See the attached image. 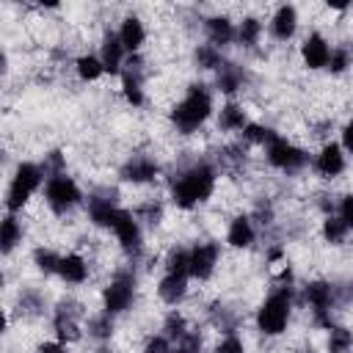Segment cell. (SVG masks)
I'll return each mask as SVG.
<instances>
[{
	"label": "cell",
	"instance_id": "obj_1",
	"mask_svg": "<svg viewBox=\"0 0 353 353\" xmlns=\"http://www.w3.org/2000/svg\"><path fill=\"white\" fill-rule=\"evenodd\" d=\"M215 168L204 160L182 168L174 182H171V201L179 207V210H193L199 207L201 201H207L215 190Z\"/></svg>",
	"mask_w": 353,
	"mask_h": 353
},
{
	"label": "cell",
	"instance_id": "obj_2",
	"mask_svg": "<svg viewBox=\"0 0 353 353\" xmlns=\"http://www.w3.org/2000/svg\"><path fill=\"white\" fill-rule=\"evenodd\" d=\"M212 113V94L207 85L193 83L188 88V94L176 102V108L171 110V121L182 135H190L193 130H199Z\"/></svg>",
	"mask_w": 353,
	"mask_h": 353
},
{
	"label": "cell",
	"instance_id": "obj_3",
	"mask_svg": "<svg viewBox=\"0 0 353 353\" xmlns=\"http://www.w3.org/2000/svg\"><path fill=\"white\" fill-rule=\"evenodd\" d=\"M41 182H47L44 171H41V163H19L14 168V176H11V185H8V193H6V210L8 212H19L28 199L41 188Z\"/></svg>",
	"mask_w": 353,
	"mask_h": 353
},
{
	"label": "cell",
	"instance_id": "obj_4",
	"mask_svg": "<svg viewBox=\"0 0 353 353\" xmlns=\"http://www.w3.org/2000/svg\"><path fill=\"white\" fill-rule=\"evenodd\" d=\"M290 312H292L290 290H287V287L273 290V292L262 301V306H259V312H256V325H259V331L268 334V336L284 334V328H287V323H290Z\"/></svg>",
	"mask_w": 353,
	"mask_h": 353
},
{
	"label": "cell",
	"instance_id": "obj_5",
	"mask_svg": "<svg viewBox=\"0 0 353 353\" xmlns=\"http://www.w3.org/2000/svg\"><path fill=\"white\" fill-rule=\"evenodd\" d=\"M44 199H47V204H50L52 212L63 215V212L74 210L83 201V193H80L77 182L69 174H58V176H50L44 182Z\"/></svg>",
	"mask_w": 353,
	"mask_h": 353
},
{
	"label": "cell",
	"instance_id": "obj_6",
	"mask_svg": "<svg viewBox=\"0 0 353 353\" xmlns=\"http://www.w3.org/2000/svg\"><path fill=\"white\" fill-rule=\"evenodd\" d=\"M132 301H135V276L130 270H119L102 292V306L108 314H121L132 306Z\"/></svg>",
	"mask_w": 353,
	"mask_h": 353
},
{
	"label": "cell",
	"instance_id": "obj_7",
	"mask_svg": "<svg viewBox=\"0 0 353 353\" xmlns=\"http://www.w3.org/2000/svg\"><path fill=\"white\" fill-rule=\"evenodd\" d=\"M265 154H268V163H270L273 168L287 171V174L301 171V168L309 163V154H306L301 146H295V143H290L287 138H281V135H279L273 143L265 146Z\"/></svg>",
	"mask_w": 353,
	"mask_h": 353
},
{
	"label": "cell",
	"instance_id": "obj_8",
	"mask_svg": "<svg viewBox=\"0 0 353 353\" xmlns=\"http://www.w3.org/2000/svg\"><path fill=\"white\" fill-rule=\"evenodd\" d=\"M303 298H306V303H309V309H312V314H314V323H317V325H325V328H331L334 287H331L328 281H323V279H317V281H309V284L303 287Z\"/></svg>",
	"mask_w": 353,
	"mask_h": 353
},
{
	"label": "cell",
	"instance_id": "obj_9",
	"mask_svg": "<svg viewBox=\"0 0 353 353\" xmlns=\"http://www.w3.org/2000/svg\"><path fill=\"white\" fill-rule=\"evenodd\" d=\"M80 320H83V306L72 298L61 301L55 314H52V328L58 342H74L80 339Z\"/></svg>",
	"mask_w": 353,
	"mask_h": 353
},
{
	"label": "cell",
	"instance_id": "obj_10",
	"mask_svg": "<svg viewBox=\"0 0 353 353\" xmlns=\"http://www.w3.org/2000/svg\"><path fill=\"white\" fill-rule=\"evenodd\" d=\"M121 91H124V99L130 105H143V58L135 52L124 61V69H121Z\"/></svg>",
	"mask_w": 353,
	"mask_h": 353
},
{
	"label": "cell",
	"instance_id": "obj_11",
	"mask_svg": "<svg viewBox=\"0 0 353 353\" xmlns=\"http://www.w3.org/2000/svg\"><path fill=\"white\" fill-rule=\"evenodd\" d=\"M113 232H116L121 248H124L130 256H138V254H141V248H143V234H141L138 218H135L130 210H119L116 223H113Z\"/></svg>",
	"mask_w": 353,
	"mask_h": 353
},
{
	"label": "cell",
	"instance_id": "obj_12",
	"mask_svg": "<svg viewBox=\"0 0 353 353\" xmlns=\"http://www.w3.org/2000/svg\"><path fill=\"white\" fill-rule=\"evenodd\" d=\"M119 204H116V193L113 190H97L88 196V215L97 226H105V229H113L116 223V215H119Z\"/></svg>",
	"mask_w": 353,
	"mask_h": 353
},
{
	"label": "cell",
	"instance_id": "obj_13",
	"mask_svg": "<svg viewBox=\"0 0 353 353\" xmlns=\"http://www.w3.org/2000/svg\"><path fill=\"white\" fill-rule=\"evenodd\" d=\"M218 243L207 240V243H196L190 248V276L199 279V281H207L212 273H215V265H218Z\"/></svg>",
	"mask_w": 353,
	"mask_h": 353
},
{
	"label": "cell",
	"instance_id": "obj_14",
	"mask_svg": "<svg viewBox=\"0 0 353 353\" xmlns=\"http://www.w3.org/2000/svg\"><path fill=\"white\" fill-rule=\"evenodd\" d=\"M121 179L124 182H132V185H143V182H152L157 174H160V165L146 157V154H132L124 165H121Z\"/></svg>",
	"mask_w": 353,
	"mask_h": 353
},
{
	"label": "cell",
	"instance_id": "obj_15",
	"mask_svg": "<svg viewBox=\"0 0 353 353\" xmlns=\"http://www.w3.org/2000/svg\"><path fill=\"white\" fill-rule=\"evenodd\" d=\"M301 58L309 69H325L328 58H331V47L325 41V36L323 33H309L301 44Z\"/></svg>",
	"mask_w": 353,
	"mask_h": 353
},
{
	"label": "cell",
	"instance_id": "obj_16",
	"mask_svg": "<svg viewBox=\"0 0 353 353\" xmlns=\"http://www.w3.org/2000/svg\"><path fill=\"white\" fill-rule=\"evenodd\" d=\"M314 171L323 176V179H334L345 171V149L336 146V143H325L320 149V154L314 157Z\"/></svg>",
	"mask_w": 353,
	"mask_h": 353
},
{
	"label": "cell",
	"instance_id": "obj_17",
	"mask_svg": "<svg viewBox=\"0 0 353 353\" xmlns=\"http://www.w3.org/2000/svg\"><path fill=\"white\" fill-rule=\"evenodd\" d=\"M124 44H121V39H119V33H105V39H102V50H99V58H102V63H105V72H110V74H121V66H124Z\"/></svg>",
	"mask_w": 353,
	"mask_h": 353
},
{
	"label": "cell",
	"instance_id": "obj_18",
	"mask_svg": "<svg viewBox=\"0 0 353 353\" xmlns=\"http://www.w3.org/2000/svg\"><path fill=\"white\" fill-rule=\"evenodd\" d=\"M295 30H298V11H295V6H290V3L279 6L273 19H270V33L279 41H287V39L295 36Z\"/></svg>",
	"mask_w": 353,
	"mask_h": 353
},
{
	"label": "cell",
	"instance_id": "obj_19",
	"mask_svg": "<svg viewBox=\"0 0 353 353\" xmlns=\"http://www.w3.org/2000/svg\"><path fill=\"white\" fill-rule=\"evenodd\" d=\"M204 30H207L210 44L218 47V50L226 47L232 39H237V30H234V25H232L229 17H207L204 19Z\"/></svg>",
	"mask_w": 353,
	"mask_h": 353
},
{
	"label": "cell",
	"instance_id": "obj_20",
	"mask_svg": "<svg viewBox=\"0 0 353 353\" xmlns=\"http://www.w3.org/2000/svg\"><path fill=\"white\" fill-rule=\"evenodd\" d=\"M254 240H256L254 221H251L248 215H237V218H232L229 232H226V243H229L232 248H248Z\"/></svg>",
	"mask_w": 353,
	"mask_h": 353
},
{
	"label": "cell",
	"instance_id": "obj_21",
	"mask_svg": "<svg viewBox=\"0 0 353 353\" xmlns=\"http://www.w3.org/2000/svg\"><path fill=\"white\" fill-rule=\"evenodd\" d=\"M119 39H121V44H124V50L130 52V55H135L138 50H141V44H143V39H146V28H143V22L138 19V17H124L121 19V28H119Z\"/></svg>",
	"mask_w": 353,
	"mask_h": 353
},
{
	"label": "cell",
	"instance_id": "obj_22",
	"mask_svg": "<svg viewBox=\"0 0 353 353\" xmlns=\"http://www.w3.org/2000/svg\"><path fill=\"white\" fill-rule=\"evenodd\" d=\"M58 276H61L66 284H83V281L88 279V262H85L80 254H66V256H61Z\"/></svg>",
	"mask_w": 353,
	"mask_h": 353
},
{
	"label": "cell",
	"instance_id": "obj_23",
	"mask_svg": "<svg viewBox=\"0 0 353 353\" xmlns=\"http://www.w3.org/2000/svg\"><path fill=\"white\" fill-rule=\"evenodd\" d=\"M157 295L168 303V306H176L185 295H188V276H171L165 273L157 284Z\"/></svg>",
	"mask_w": 353,
	"mask_h": 353
},
{
	"label": "cell",
	"instance_id": "obj_24",
	"mask_svg": "<svg viewBox=\"0 0 353 353\" xmlns=\"http://www.w3.org/2000/svg\"><path fill=\"white\" fill-rule=\"evenodd\" d=\"M218 127L223 132H243L248 127V119H245V110L237 105V102H226L218 113Z\"/></svg>",
	"mask_w": 353,
	"mask_h": 353
},
{
	"label": "cell",
	"instance_id": "obj_25",
	"mask_svg": "<svg viewBox=\"0 0 353 353\" xmlns=\"http://www.w3.org/2000/svg\"><path fill=\"white\" fill-rule=\"evenodd\" d=\"M19 243H22V223L17 221L14 212H8L3 218V226H0V251L8 256Z\"/></svg>",
	"mask_w": 353,
	"mask_h": 353
},
{
	"label": "cell",
	"instance_id": "obj_26",
	"mask_svg": "<svg viewBox=\"0 0 353 353\" xmlns=\"http://www.w3.org/2000/svg\"><path fill=\"white\" fill-rule=\"evenodd\" d=\"M243 83H245V72H243L237 63H223V66L218 69V80H215L218 91H223V94H234V91L243 88Z\"/></svg>",
	"mask_w": 353,
	"mask_h": 353
},
{
	"label": "cell",
	"instance_id": "obj_27",
	"mask_svg": "<svg viewBox=\"0 0 353 353\" xmlns=\"http://www.w3.org/2000/svg\"><path fill=\"white\" fill-rule=\"evenodd\" d=\"M74 69H77V77L83 83H94V80H99L105 74V63H102L99 55H80L74 61Z\"/></svg>",
	"mask_w": 353,
	"mask_h": 353
},
{
	"label": "cell",
	"instance_id": "obj_28",
	"mask_svg": "<svg viewBox=\"0 0 353 353\" xmlns=\"http://www.w3.org/2000/svg\"><path fill=\"white\" fill-rule=\"evenodd\" d=\"M165 273L190 276V248H171L165 256Z\"/></svg>",
	"mask_w": 353,
	"mask_h": 353
},
{
	"label": "cell",
	"instance_id": "obj_29",
	"mask_svg": "<svg viewBox=\"0 0 353 353\" xmlns=\"http://www.w3.org/2000/svg\"><path fill=\"white\" fill-rule=\"evenodd\" d=\"M353 350V331L345 325L328 328V353H350Z\"/></svg>",
	"mask_w": 353,
	"mask_h": 353
},
{
	"label": "cell",
	"instance_id": "obj_30",
	"mask_svg": "<svg viewBox=\"0 0 353 353\" xmlns=\"http://www.w3.org/2000/svg\"><path fill=\"white\" fill-rule=\"evenodd\" d=\"M188 334H190V328H188L185 317H182L179 312H168V314H165V323H163V336H168L171 342L179 345Z\"/></svg>",
	"mask_w": 353,
	"mask_h": 353
},
{
	"label": "cell",
	"instance_id": "obj_31",
	"mask_svg": "<svg viewBox=\"0 0 353 353\" xmlns=\"http://www.w3.org/2000/svg\"><path fill=\"white\" fill-rule=\"evenodd\" d=\"M262 36V22L256 17H243V22L237 25V41L243 47H254Z\"/></svg>",
	"mask_w": 353,
	"mask_h": 353
},
{
	"label": "cell",
	"instance_id": "obj_32",
	"mask_svg": "<svg viewBox=\"0 0 353 353\" xmlns=\"http://www.w3.org/2000/svg\"><path fill=\"white\" fill-rule=\"evenodd\" d=\"M193 58H196V63H199L201 69H215V72L226 63L223 55H221V50L212 47V44H199L196 52H193Z\"/></svg>",
	"mask_w": 353,
	"mask_h": 353
},
{
	"label": "cell",
	"instance_id": "obj_33",
	"mask_svg": "<svg viewBox=\"0 0 353 353\" xmlns=\"http://www.w3.org/2000/svg\"><path fill=\"white\" fill-rule=\"evenodd\" d=\"M347 232H350V229L345 226V221H342L339 215H328V218L323 221V237H325V243H331V245L345 243Z\"/></svg>",
	"mask_w": 353,
	"mask_h": 353
},
{
	"label": "cell",
	"instance_id": "obj_34",
	"mask_svg": "<svg viewBox=\"0 0 353 353\" xmlns=\"http://www.w3.org/2000/svg\"><path fill=\"white\" fill-rule=\"evenodd\" d=\"M88 334L94 339H110L113 336V314L102 312V314H94L88 320Z\"/></svg>",
	"mask_w": 353,
	"mask_h": 353
},
{
	"label": "cell",
	"instance_id": "obj_35",
	"mask_svg": "<svg viewBox=\"0 0 353 353\" xmlns=\"http://www.w3.org/2000/svg\"><path fill=\"white\" fill-rule=\"evenodd\" d=\"M243 138H245L248 143L268 146V143H273V141L279 138V132H273L270 127H262V124H251V121H248V127L243 130Z\"/></svg>",
	"mask_w": 353,
	"mask_h": 353
},
{
	"label": "cell",
	"instance_id": "obj_36",
	"mask_svg": "<svg viewBox=\"0 0 353 353\" xmlns=\"http://www.w3.org/2000/svg\"><path fill=\"white\" fill-rule=\"evenodd\" d=\"M33 265H36L44 276H50V273H58L61 256H58L55 251H50V248H36V251H33Z\"/></svg>",
	"mask_w": 353,
	"mask_h": 353
},
{
	"label": "cell",
	"instance_id": "obj_37",
	"mask_svg": "<svg viewBox=\"0 0 353 353\" xmlns=\"http://www.w3.org/2000/svg\"><path fill=\"white\" fill-rule=\"evenodd\" d=\"M350 61H353V52L350 50H345V47H336V50H331V58H328V72H334V74H342L347 66H350Z\"/></svg>",
	"mask_w": 353,
	"mask_h": 353
},
{
	"label": "cell",
	"instance_id": "obj_38",
	"mask_svg": "<svg viewBox=\"0 0 353 353\" xmlns=\"http://www.w3.org/2000/svg\"><path fill=\"white\" fill-rule=\"evenodd\" d=\"M41 171H44V176L50 179V176H58V174H66V163H63V154L55 149V152H50V154H44V160H41Z\"/></svg>",
	"mask_w": 353,
	"mask_h": 353
},
{
	"label": "cell",
	"instance_id": "obj_39",
	"mask_svg": "<svg viewBox=\"0 0 353 353\" xmlns=\"http://www.w3.org/2000/svg\"><path fill=\"white\" fill-rule=\"evenodd\" d=\"M215 353H245V345H243V339H240L237 334H226V336L218 342Z\"/></svg>",
	"mask_w": 353,
	"mask_h": 353
},
{
	"label": "cell",
	"instance_id": "obj_40",
	"mask_svg": "<svg viewBox=\"0 0 353 353\" xmlns=\"http://www.w3.org/2000/svg\"><path fill=\"white\" fill-rule=\"evenodd\" d=\"M135 218H143L146 223H160V218H163V207L160 204H143L138 212H135Z\"/></svg>",
	"mask_w": 353,
	"mask_h": 353
},
{
	"label": "cell",
	"instance_id": "obj_41",
	"mask_svg": "<svg viewBox=\"0 0 353 353\" xmlns=\"http://www.w3.org/2000/svg\"><path fill=\"white\" fill-rule=\"evenodd\" d=\"M174 347H171V339L168 336H152L149 342H146V347H143V353H171Z\"/></svg>",
	"mask_w": 353,
	"mask_h": 353
},
{
	"label": "cell",
	"instance_id": "obj_42",
	"mask_svg": "<svg viewBox=\"0 0 353 353\" xmlns=\"http://www.w3.org/2000/svg\"><path fill=\"white\" fill-rule=\"evenodd\" d=\"M339 218L345 221L347 229H353V193L342 196V201H339Z\"/></svg>",
	"mask_w": 353,
	"mask_h": 353
},
{
	"label": "cell",
	"instance_id": "obj_43",
	"mask_svg": "<svg viewBox=\"0 0 353 353\" xmlns=\"http://www.w3.org/2000/svg\"><path fill=\"white\" fill-rule=\"evenodd\" d=\"M19 306H22V309H28V312H39V309H41V298H39L36 292H22Z\"/></svg>",
	"mask_w": 353,
	"mask_h": 353
},
{
	"label": "cell",
	"instance_id": "obj_44",
	"mask_svg": "<svg viewBox=\"0 0 353 353\" xmlns=\"http://www.w3.org/2000/svg\"><path fill=\"white\" fill-rule=\"evenodd\" d=\"M342 149L345 152H353V119L342 127Z\"/></svg>",
	"mask_w": 353,
	"mask_h": 353
},
{
	"label": "cell",
	"instance_id": "obj_45",
	"mask_svg": "<svg viewBox=\"0 0 353 353\" xmlns=\"http://www.w3.org/2000/svg\"><path fill=\"white\" fill-rule=\"evenodd\" d=\"M36 353H66V345L63 342H41L36 347Z\"/></svg>",
	"mask_w": 353,
	"mask_h": 353
},
{
	"label": "cell",
	"instance_id": "obj_46",
	"mask_svg": "<svg viewBox=\"0 0 353 353\" xmlns=\"http://www.w3.org/2000/svg\"><path fill=\"white\" fill-rule=\"evenodd\" d=\"M171 353H190V350H188V347H182V345H176V347H174Z\"/></svg>",
	"mask_w": 353,
	"mask_h": 353
},
{
	"label": "cell",
	"instance_id": "obj_47",
	"mask_svg": "<svg viewBox=\"0 0 353 353\" xmlns=\"http://www.w3.org/2000/svg\"><path fill=\"white\" fill-rule=\"evenodd\" d=\"M298 353H314V347H301Z\"/></svg>",
	"mask_w": 353,
	"mask_h": 353
}]
</instances>
